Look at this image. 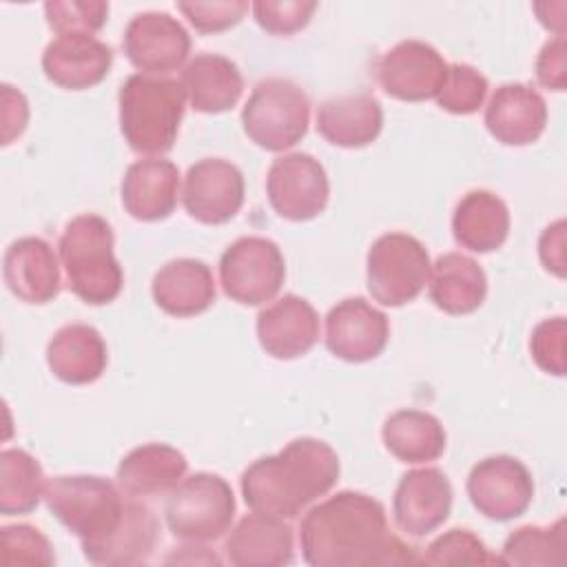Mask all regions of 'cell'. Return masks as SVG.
Listing matches in <instances>:
<instances>
[{
    "label": "cell",
    "mask_w": 567,
    "mask_h": 567,
    "mask_svg": "<svg viewBox=\"0 0 567 567\" xmlns=\"http://www.w3.org/2000/svg\"><path fill=\"white\" fill-rule=\"evenodd\" d=\"M286 279V261L272 239L248 235L235 239L219 259V281L226 297L241 306L270 301Z\"/></svg>",
    "instance_id": "cell-9"
},
{
    "label": "cell",
    "mask_w": 567,
    "mask_h": 567,
    "mask_svg": "<svg viewBox=\"0 0 567 567\" xmlns=\"http://www.w3.org/2000/svg\"><path fill=\"white\" fill-rule=\"evenodd\" d=\"M266 193L279 217L308 221L328 206L330 184L319 159L308 153H288L270 164Z\"/></svg>",
    "instance_id": "cell-10"
},
{
    "label": "cell",
    "mask_w": 567,
    "mask_h": 567,
    "mask_svg": "<svg viewBox=\"0 0 567 567\" xmlns=\"http://www.w3.org/2000/svg\"><path fill=\"white\" fill-rule=\"evenodd\" d=\"M235 507V494L219 474L197 472L171 492L164 514L173 536L188 543H208L230 529Z\"/></svg>",
    "instance_id": "cell-7"
},
{
    "label": "cell",
    "mask_w": 567,
    "mask_h": 567,
    "mask_svg": "<svg viewBox=\"0 0 567 567\" xmlns=\"http://www.w3.org/2000/svg\"><path fill=\"white\" fill-rule=\"evenodd\" d=\"M0 560L4 567L11 565H42L55 563L49 538L31 525H4L0 529Z\"/></svg>",
    "instance_id": "cell-37"
},
{
    "label": "cell",
    "mask_w": 567,
    "mask_h": 567,
    "mask_svg": "<svg viewBox=\"0 0 567 567\" xmlns=\"http://www.w3.org/2000/svg\"><path fill=\"white\" fill-rule=\"evenodd\" d=\"M244 193V175L233 162L206 157L188 168L182 202L193 219L217 226L230 221L239 213Z\"/></svg>",
    "instance_id": "cell-14"
},
{
    "label": "cell",
    "mask_w": 567,
    "mask_h": 567,
    "mask_svg": "<svg viewBox=\"0 0 567 567\" xmlns=\"http://www.w3.org/2000/svg\"><path fill=\"white\" fill-rule=\"evenodd\" d=\"M182 86L190 106L199 113H224L244 93L239 66L219 53H197L182 71Z\"/></svg>",
    "instance_id": "cell-28"
},
{
    "label": "cell",
    "mask_w": 567,
    "mask_h": 567,
    "mask_svg": "<svg viewBox=\"0 0 567 567\" xmlns=\"http://www.w3.org/2000/svg\"><path fill=\"white\" fill-rule=\"evenodd\" d=\"M120 131L140 155L168 153L177 140L186 109L179 80L133 73L120 86Z\"/></svg>",
    "instance_id": "cell-3"
},
{
    "label": "cell",
    "mask_w": 567,
    "mask_h": 567,
    "mask_svg": "<svg viewBox=\"0 0 567 567\" xmlns=\"http://www.w3.org/2000/svg\"><path fill=\"white\" fill-rule=\"evenodd\" d=\"M303 560L312 567H372L423 563L414 547L390 534L385 507L343 489L310 507L299 525Z\"/></svg>",
    "instance_id": "cell-1"
},
{
    "label": "cell",
    "mask_w": 567,
    "mask_h": 567,
    "mask_svg": "<svg viewBox=\"0 0 567 567\" xmlns=\"http://www.w3.org/2000/svg\"><path fill=\"white\" fill-rule=\"evenodd\" d=\"M339 472V456L328 443L301 436L248 465L241 474V494L257 514L295 518L334 487Z\"/></svg>",
    "instance_id": "cell-2"
},
{
    "label": "cell",
    "mask_w": 567,
    "mask_h": 567,
    "mask_svg": "<svg viewBox=\"0 0 567 567\" xmlns=\"http://www.w3.org/2000/svg\"><path fill=\"white\" fill-rule=\"evenodd\" d=\"M456 244L472 252H492L509 235V208L492 190H470L461 197L452 215Z\"/></svg>",
    "instance_id": "cell-30"
},
{
    "label": "cell",
    "mask_w": 567,
    "mask_h": 567,
    "mask_svg": "<svg viewBox=\"0 0 567 567\" xmlns=\"http://www.w3.org/2000/svg\"><path fill=\"white\" fill-rule=\"evenodd\" d=\"M257 339L275 359H297L319 339V315L299 295H284L257 315Z\"/></svg>",
    "instance_id": "cell-18"
},
{
    "label": "cell",
    "mask_w": 567,
    "mask_h": 567,
    "mask_svg": "<svg viewBox=\"0 0 567 567\" xmlns=\"http://www.w3.org/2000/svg\"><path fill=\"white\" fill-rule=\"evenodd\" d=\"M159 538V523L148 505L126 498L124 514L117 527L91 549H84V556L95 565L106 567H126L148 560Z\"/></svg>",
    "instance_id": "cell-26"
},
{
    "label": "cell",
    "mask_w": 567,
    "mask_h": 567,
    "mask_svg": "<svg viewBox=\"0 0 567 567\" xmlns=\"http://www.w3.org/2000/svg\"><path fill=\"white\" fill-rule=\"evenodd\" d=\"M188 470L186 456L166 443H146L131 450L117 465V485L131 496L173 492Z\"/></svg>",
    "instance_id": "cell-27"
},
{
    "label": "cell",
    "mask_w": 567,
    "mask_h": 567,
    "mask_svg": "<svg viewBox=\"0 0 567 567\" xmlns=\"http://www.w3.org/2000/svg\"><path fill=\"white\" fill-rule=\"evenodd\" d=\"M383 128V109L370 93H350L326 100L317 109L319 135L341 148L372 144Z\"/></svg>",
    "instance_id": "cell-24"
},
{
    "label": "cell",
    "mask_w": 567,
    "mask_h": 567,
    "mask_svg": "<svg viewBox=\"0 0 567 567\" xmlns=\"http://www.w3.org/2000/svg\"><path fill=\"white\" fill-rule=\"evenodd\" d=\"M44 16L49 27L60 33H89L100 31L109 16V2L104 0H49L44 2Z\"/></svg>",
    "instance_id": "cell-36"
},
{
    "label": "cell",
    "mask_w": 567,
    "mask_h": 567,
    "mask_svg": "<svg viewBox=\"0 0 567 567\" xmlns=\"http://www.w3.org/2000/svg\"><path fill=\"white\" fill-rule=\"evenodd\" d=\"M447 73V62L427 42L401 40L377 62L381 89L403 102L436 97Z\"/></svg>",
    "instance_id": "cell-13"
},
{
    "label": "cell",
    "mask_w": 567,
    "mask_h": 567,
    "mask_svg": "<svg viewBox=\"0 0 567 567\" xmlns=\"http://www.w3.org/2000/svg\"><path fill=\"white\" fill-rule=\"evenodd\" d=\"M565 343H567V323L563 317L540 321L534 328L529 339V350L536 365L547 374L563 377L567 370Z\"/></svg>",
    "instance_id": "cell-39"
},
{
    "label": "cell",
    "mask_w": 567,
    "mask_h": 567,
    "mask_svg": "<svg viewBox=\"0 0 567 567\" xmlns=\"http://www.w3.org/2000/svg\"><path fill=\"white\" fill-rule=\"evenodd\" d=\"M388 337V317L363 297H348L326 315V346L343 361L363 363L377 359Z\"/></svg>",
    "instance_id": "cell-15"
},
{
    "label": "cell",
    "mask_w": 567,
    "mask_h": 567,
    "mask_svg": "<svg viewBox=\"0 0 567 567\" xmlns=\"http://www.w3.org/2000/svg\"><path fill=\"white\" fill-rule=\"evenodd\" d=\"M472 505L492 520H512L525 514L534 498V481L523 461L496 454L478 461L467 476Z\"/></svg>",
    "instance_id": "cell-11"
},
{
    "label": "cell",
    "mask_w": 567,
    "mask_h": 567,
    "mask_svg": "<svg viewBox=\"0 0 567 567\" xmlns=\"http://www.w3.org/2000/svg\"><path fill=\"white\" fill-rule=\"evenodd\" d=\"M7 288L24 303H49L60 292V266L42 237L16 239L2 261Z\"/></svg>",
    "instance_id": "cell-22"
},
{
    "label": "cell",
    "mask_w": 567,
    "mask_h": 567,
    "mask_svg": "<svg viewBox=\"0 0 567 567\" xmlns=\"http://www.w3.org/2000/svg\"><path fill=\"white\" fill-rule=\"evenodd\" d=\"M244 133L261 148L281 153L295 146L310 124V100L288 78H266L255 84L241 109Z\"/></svg>",
    "instance_id": "cell-6"
},
{
    "label": "cell",
    "mask_w": 567,
    "mask_h": 567,
    "mask_svg": "<svg viewBox=\"0 0 567 567\" xmlns=\"http://www.w3.org/2000/svg\"><path fill=\"white\" fill-rule=\"evenodd\" d=\"M538 255L547 270L556 277L565 275V221L558 219L547 226L538 239Z\"/></svg>",
    "instance_id": "cell-43"
},
{
    "label": "cell",
    "mask_w": 567,
    "mask_h": 567,
    "mask_svg": "<svg viewBox=\"0 0 567 567\" xmlns=\"http://www.w3.org/2000/svg\"><path fill=\"white\" fill-rule=\"evenodd\" d=\"M113 64V49L89 33H66L51 40L42 53L44 75L71 91L100 84Z\"/></svg>",
    "instance_id": "cell-17"
},
{
    "label": "cell",
    "mask_w": 567,
    "mask_h": 567,
    "mask_svg": "<svg viewBox=\"0 0 567 567\" xmlns=\"http://www.w3.org/2000/svg\"><path fill=\"white\" fill-rule=\"evenodd\" d=\"M545 124V97L529 84H501L485 106L487 131L507 146H525L536 142L543 135Z\"/></svg>",
    "instance_id": "cell-19"
},
{
    "label": "cell",
    "mask_w": 567,
    "mask_h": 567,
    "mask_svg": "<svg viewBox=\"0 0 567 567\" xmlns=\"http://www.w3.org/2000/svg\"><path fill=\"white\" fill-rule=\"evenodd\" d=\"M503 565L536 567L565 565L567 560V520L558 518L549 527L525 525L512 532L501 551Z\"/></svg>",
    "instance_id": "cell-33"
},
{
    "label": "cell",
    "mask_w": 567,
    "mask_h": 567,
    "mask_svg": "<svg viewBox=\"0 0 567 567\" xmlns=\"http://www.w3.org/2000/svg\"><path fill=\"white\" fill-rule=\"evenodd\" d=\"M385 450L403 463H427L445 452V430L441 421L423 410H399L390 414L381 430Z\"/></svg>",
    "instance_id": "cell-31"
},
{
    "label": "cell",
    "mask_w": 567,
    "mask_h": 567,
    "mask_svg": "<svg viewBox=\"0 0 567 567\" xmlns=\"http://www.w3.org/2000/svg\"><path fill=\"white\" fill-rule=\"evenodd\" d=\"M51 514L80 538L82 551L102 543L120 523L126 498L102 476H53L44 485Z\"/></svg>",
    "instance_id": "cell-5"
},
{
    "label": "cell",
    "mask_w": 567,
    "mask_h": 567,
    "mask_svg": "<svg viewBox=\"0 0 567 567\" xmlns=\"http://www.w3.org/2000/svg\"><path fill=\"white\" fill-rule=\"evenodd\" d=\"M120 193L122 206L133 219H166L177 206L179 171L171 159H137L126 168Z\"/></svg>",
    "instance_id": "cell-20"
},
{
    "label": "cell",
    "mask_w": 567,
    "mask_h": 567,
    "mask_svg": "<svg viewBox=\"0 0 567 567\" xmlns=\"http://www.w3.org/2000/svg\"><path fill=\"white\" fill-rule=\"evenodd\" d=\"M44 472L35 456L20 447L0 452V512L29 514L44 496Z\"/></svg>",
    "instance_id": "cell-32"
},
{
    "label": "cell",
    "mask_w": 567,
    "mask_h": 567,
    "mask_svg": "<svg viewBox=\"0 0 567 567\" xmlns=\"http://www.w3.org/2000/svg\"><path fill=\"white\" fill-rule=\"evenodd\" d=\"M427 565H503V558L492 554L485 543L470 529H450L434 538L423 554Z\"/></svg>",
    "instance_id": "cell-35"
},
{
    "label": "cell",
    "mask_w": 567,
    "mask_h": 567,
    "mask_svg": "<svg viewBox=\"0 0 567 567\" xmlns=\"http://www.w3.org/2000/svg\"><path fill=\"white\" fill-rule=\"evenodd\" d=\"M109 354L102 334L86 323L62 326L47 346V363L53 377L71 385L93 383L102 377Z\"/></svg>",
    "instance_id": "cell-25"
},
{
    "label": "cell",
    "mask_w": 567,
    "mask_h": 567,
    "mask_svg": "<svg viewBox=\"0 0 567 567\" xmlns=\"http://www.w3.org/2000/svg\"><path fill=\"white\" fill-rule=\"evenodd\" d=\"M536 78L551 91L565 89V35L547 40L536 58Z\"/></svg>",
    "instance_id": "cell-41"
},
{
    "label": "cell",
    "mask_w": 567,
    "mask_h": 567,
    "mask_svg": "<svg viewBox=\"0 0 567 567\" xmlns=\"http://www.w3.org/2000/svg\"><path fill=\"white\" fill-rule=\"evenodd\" d=\"M430 268V255L416 237L385 233L368 250V290L381 306L399 308L421 295Z\"/></svg>",
    "instance_id": "cell-8"
},
{
    "label": "cell",
    "mask_w": 567,
    "mask_h": 567,
    "mask_svg": "<svg viewBox=\"0 0 567 567\" xmlns=\"http://www.w3.org/2000/svg\"><path fill=\"white\" fill-rule=\"evenodd\" d=\"M452 485L439 467H419L401 476L394 489V520L408 536L421 538L439 529L452 509Z\"/></svg>",
    "instance_id": "cell-16"
},
{
    "label": "cell",
    "mask_w": 567,
    "mask_h": 567,
    "mask_svg": "<svg viewBox=\"0 0 567 567\" xmlns=\"http://www.w3.org/2000/svg\"><path fill=\"white\" fill-rule=\"evenodd\" d=\"M177 9L199 33H219L235 27L248 11L246 0H213V2H177Z\"/></svg>",
    "instance_id": "cell-40"
},
{
    "label": "cell",
    "mask_w": 567,
    "mask_h": 567,
    "mask_svg": "<svg viewBox=\"0 0 567 567\" xmlns=\"http://www.w3.org/2000/svg\"><path fill=\"white\" fill-rule=\"evenodd\" d=\"M155 303L173 317H195L215 301V279L202 259L179 257L164 264L151 286Z\"/></svg>",
    "instance_id": "cell-23"
},
{
    "label": "cell",
    "mask_w": 567,
    "mask_h": 567,
    "mask_svg": "<svg viewBox=\"0 0 567 567\" xmlns=\"http://www.w3.org/2000/svg\"><path fill=\"white\" fill-rule=\"evenodd\" d=\"M430 299L447 315H470L487 295V277L476 259L463 252H445L430 268Z\"/></svg>",
    "instance_id": "cell-29"
},
{
    "label": "cell",
    "mask_w": 567,
    "mask_h": 567,
    "mask_svg": "<svg viewBox=\"0 0 567 567\" xmlns=\"http://www.w3.org/2000/svg\"><path fill=\"white\" fill-rule=\"evenodd\" d=\"M29 106L20 91L11 84H2V144H9L27 126Z\"/></svg>",
    "instance_id": "cell-42"
},
{
    "label": "cell",
    "mask_w": 567,
    "mask_h": 567,
    "mask_svg": "<svg viewBox=\"0 0 567 567\" xmlns=\"http://www.w3.org/2000/svg\"><path fill=\"white\" fill-rule=\"evenodd\" d=\"M111 224L93 213L73 217L58 241L66 284L75 297L91 306L111 303L124 284V272L113 252Z\"/></svg>",
    "instance_id": "cell-4"
},
{
    "label": "cell",
    "mask_w": 567,
    "mask_h": 567,
    "mask_svg": "<svg viewBox=\"0 0 567 567\" xmlns=\"http://www.w3.org/2000/svg\"><path fill=\"white\" fill-rule=\"evenodd\" d=\"M487 78L463 62L447 64V73L441 91L436 93V102L443 111L454 115L476 113L487 95Z\"/></svg>",
    "instance_id": "cell-34"
},
{
    "label": "cell",
    "mask_w": 567,
    "mask_h": 567,
    "mask_svg": "<svg viewBox=\"0 0 567 567\" xmlns=\"http://www.w3.org/2000/svg\"><path fill=\"white\" fill-rule=\"evenodd\" d=\"M226 560L237 567H279L292 563V527L266 514L244 516L224 540Z\"/></svg>",
    "instance_id": "cell-21"
},
{
    "label": "cell",
    "mask_w": 567,
    "mask_h": 567,
    "mask_svg": "<svg viewBox=\"0 0 567 567\" xmlns=\"http://www.w3.org/2000/svg\"><path fill=\"white\" fill-rule=\"evenodd\" d=\"M317 2L312 0H257L252 2V16L257 24L272 35H292L301 31L312 13Z\"/></svg>",
    "instance_id": "cell-38"
},
{
    "label": "cell",
    "mask_w": 567,
    "mask_h": 567,
    "mask_svg": "<svg viewBox=\"0 0 567 567\" xmlns=\"http://www.w3.org/2000/svg\"><path fill=\"white\" fill-rule=\"evenodd\" d=\"M128 62L148 73L159 75L179 69L190 53V35L184 24L164 11L135 13L122 38Z\"/></svg>",
    "instance_id": "cell-12"
}]
</instances>
